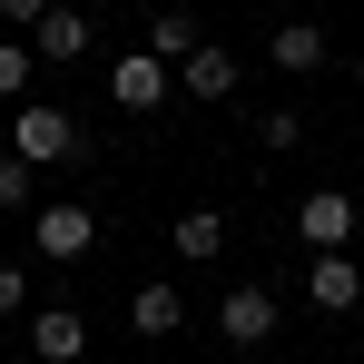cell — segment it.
<instances>
[{
  "label": "cell",
  "mask_w": 364,
  "mask_h": 364,
  "mask_svg": "<svg viewBox=\"0 0 364 364\" xmlns=\"http://www.w3.org/2000/svg\"><path fill=\"white\" fill-rule=\"evenodd\" d=\"M148 10H178V0H148Z\"/></svg>",
  "instance_id": "19"
},
{
  "label": "cell",
  "mask_w": 364,
  "mask_h": 364,
  "mask_svg": "<svg viewBox=\"0 0 364 364\" xmlns=\"http://www.w3.org/2000/svg\"><path fill=\"white\" fill-rule=\"evenodd\" d=\"M30 237H40V256H50V266H69V256H89V246H99V217H89L79 197H50V207L30 217Z\"/></svg>",
  "instance_id": "3"
},
{
  "label": "cell",
  "mask_w": 364,
  "mask_h": 364,
  "mask_svg": "<svg viewBox=\"0 0 364 364\" xmlns=\"http://www.w3.org/2000/svg\"><path fill=\"white\" fill-rule=\"evenodd\" d=\"M40 20H50V0H0V40L10 30H40Z\"/></svg>",
  "instance_id": "17"
},
{
  "label": "cell",
  "mask_w": 364,
  "mask_h": 364,
  "mask_svg": "<svg viewBox=\"0 0 364 364\" xmlns=\"http://www.w3.org/2000/svg\"><path fill=\"white\" fill-rule=\"evenodd\" d=\"M256 138H266V148H296L305 119H296V109H266V119H256Z\"/></svg>",
  "instance_id": "16"
},
{
  "label": "cell",
  "mask_w": 364,
  "mask_h": 364,
  "mask_svg": "<svg viewBox=\"0 0 364 364\" xmlns=\"http://www.w3.org/2000/svg\"><path fill=\"white\" fill-rule=\"evenodd\" d=\"M178 89H187V99H207V109H217V99H237V50H217V40H207V50L178 69Z\"/></svg>",
  "instance_id": "10"
},
{
  "label": "cell",
  "mask_w": 364,
  "mask_h": 364,
  "mask_svg": "<svg viewBox=\"0 0 364 364\" xmlns=\"http://www.w3.org/2000/svg\"><path fill=\"white\" fill-rule=\"evenodd\" d=\"M30 79H40V50L30 40H0V109H30Z\"/></svg>",
  "instance_id": "13"
},
{
  "label": "cell",
  "mask_w": 364,
  "mask_h": 364,
  "mask_svg": "<svg viewBox=\"0 0 364 364\" xmlns=\"http://www.w3.org/2000/svg\"><path fill=\"white\" fill-rule=\"evenodd\" d=\"M109 99H119V109H168V99H178V69L158 60V50H128V60L109 69Z\"/></svg>",
  "instance_id": "4"
},
{
  "label": "cell",
  "mask_w": 364,
  "mask_h": 364,
  "mask_svg": "<svg viewBox=\"0 0 364 364\" xmlns=\"http://www.w3.org/2000/svg\"><path fill=\"white\" fill-rule=\"evenodd\" d=\"M10 148H20L30 168H69V158H89V128H79V109L30 99V109H10Z\"/></svg>",
  "instance_id": "1"
},
{
  "label": "cell",
  "mask_w": 364,
  "mask_h": 364,
  "mask_svg": "<svg viewBox=\"0 0 364 364\" xmlns=\"http://www.w3.org/2000/svg\"><path fill=\"white\" fill-rule=\"evenodd\" d=\"M89 40H99V20H89V10H50V20L30 30L40 69H79V60H89Z\"/></svg>",
  "instance_id": "5"
},
{
  "label": "cell",
  "mask_w": 364,
  "mask_h": 364,
  "mask_svg": "<svg viewBox=\"0 0 364 364\" xmlns=\"http://www.w3.org/2000/svg\"><path fill=\"white\" fill-rule=\"evenodd\" d=\"M305 296H315V315H355L364 305V266L355 256H315L305 266Z\"/></svg>",
  "instance_id": "6"
},
{
  "label": "cell",
  "mask_w": 364,
  "mask_h": 364,
  "mask_svg": "<svg viewBox=\"0 0 364 364\" xmlns=\"http://www.w3.org/2000/svg\"><path fill=\"white\" fill-rule=\"evenodd\" d=\"M217 335H227V345H266V335H276V296H266V286H227Z\"/></svg>",
  "instance_id": "8"
},
{
  "label": "cell",
  "mask_w": 364,
  "mask_h": 364,
  "mask_svg": "<svg viewBox=\"0 0 364 364\" xmlns=\"http://www.w3.org/2000/svg\"><path fill=\"white\" fill-rule=\"evenodd\" d=\"M128 325H138L148 345H168V335L187 325V296L168 286V276H158V286H138V296H128Z\"/></svg>",
  "instance_id": "9"
},
{
  "label": "cell",
  "mask_w": 364,
  "mask_h": 364,
  "mask_svg": "<svg viewBox=\"0 0 364 364\" xmlns=\"http://www.w3.org/2000/svg\"><path fill=\"white\" fill-rule=\"evenodd\" d=\"M30 197H40V168L20 148H0V207H30Z\"/></svg>",
  "instance_id": "15"
},
{
  "label": "cell",
  "mask_w": 364,
  "mask_h": 364,
  "mask_svg": "<svg viewBox=\"0 0 364 364\" xmlns=\"http://www.w3.org/2000/svg\"><path fill=\"white\" fill-rule=\"evenodd\" d=\"M217 246H227V217H217V207H187V217H178V256H187V266H207Z\"/></svg>",
  "instance_id": "14"
},
{
  "label": "cell",
  "mask_w": 364,
  "mask_h": 364,
  "mask_svg": "<svg viewBox=\"0 0 364 364\" xmlns=\"http://www.w3.org/2000/svg\"><path fill=\"white\" fill-rule=\"evenodd\" d=\"M355 89H364V60H355Z\"/></svg>",
  "instance_id": "20"
},
{
  "label": "cell",
  "mask_w": 364,
  "mask_h": 364,
  "mask_svg": "<svg viewBox=\"0 0 364 364\" xmlns=\"http://www.w3.org/2000/svg\"><path fill=\"white\" fill-rule=\"evenodd\" d=\"M296 237H305V256H345L355 246V197L345 187H305L296 197Z\"/></svg>",
  "instance_id": "2"
},
{
  "label": "cell",
  "mask_w": 364,
  "mask_h": 364,
  "mask_svg": "<svg viewBox=\"0 0 364 364\" xmlns=\"http://www.w3.org/2000/svg\"><path fill=\"white\" fill-rule=\"evenodd\" d=\"M266 60H276V69H296V79H305V69H325V30H315V20H276Z\"/></svg>",
  "instance_id": "12"
},
{
  "label": "cell",
  "mask_w": 364,
  "mask_h": 364,
  "mask_svg": "<svg viewBox=\"0 0 364 364\" xmlns=\"http://www.w3.org/2000/svg\"><path fill=\"white\" fill-rule=\"evenodd\" d=\"M30 355H40V364H79V355H89L79 305H40V315H30Z\"/></svg>",
  "instance_id": "7"
},
{
  "label": "cell",
  "mask_w": 364,
  "mask_h": 364,
  "mask_svg": "<svg viewBox=\"0 0 364 364\" xmlns=\"http://www.w3.org/2000/svg\"><path fill=\"white\" fill-rule=\"evenodd\" d=\"M20 305H30V266H10V256H0V315H20Z\"/></svg>",
  "instance_id": "18"
},
{
  "label": "cell",
  "mask_w": 364,
  "mask_h": 364,
  "mask_svg": "<svg viewBox=\"0 0 364 364\" xmlns=\"http://www.w3.org/2000/svg\"><path fill=\"white\" fill-rule=\"evenodd\" d=\"M148 50H158L168 69H187L197 50H207V30H197V10H158V20H148Z\"/></svg>",
  "instance_id": "11"
}]
</instances>
